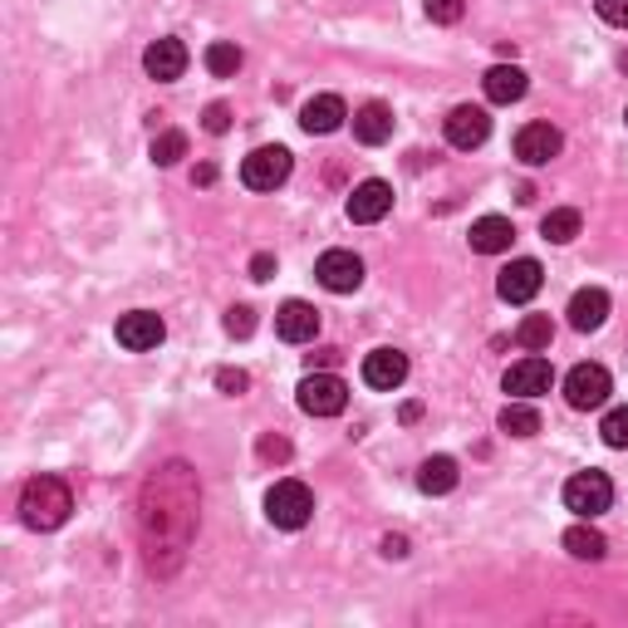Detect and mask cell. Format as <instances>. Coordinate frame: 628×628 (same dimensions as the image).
<instances>
[{
  "label": "cell",
  "instance_id": "6da1fadb",
  "mask_svg": "<svg viewBox=\"0 0 628 628\" xmlns=\"http://www.w3.org/2000/svg\"><path fill=\"white\" fill-rule=\"evenodd\" d=\"M69 511H75V491L59 476H35L20 491V520L30 530H59L69 520Z\"/></svg>",
  "mask_w": 628,
  "mask_h": 628
},
{
  "label": "cell",
  "instance_id": "7a4b0ae2",
  "mask_svg": "<svg viewBox=\"0 0 628 628\" xmlns=\"http://www.w3.org/2000/svg\"><path fill=\"white\" fill-rule=\"evenodd\" d=\"M310 516H314V496H310V486L305 481H276V486L266 491V520L270 526H280V530H300V526H310Z\"/></svg>",
  "mask_w": 628,
  "mask_h": 628
},
{
  "label": "cell",
  "instance_id": "3957f363",
  "mask_svg": "<svg viewBox=\"0 0 628 628\" xmlns=\"http://www.w3.org/2000/svg\"><path fill=\"white\" fill-rule=\"evenodd\" d=\"M300 413L310 417H339L344 407H349V389H344V379H334L329 369H310L305 379H300Z\"/></svg>",
  "mask_w": 628,
  "mask_h": 628
},
{
  "label": "cell",
  "instance_id": "277c9868",
  "mask_svg": "<svg viewBox=\"0 0 628 628\" xmlns=\"http://www.w3.org/2000/svg\"><path fill=\"white\" fill-rule=\"evenodd\" d=\"M614 506V481L604 471H574L564 481V511H574L580 520H594Z\"/></svg>",
  "mask_w": 628,
  "mask_h": 628
},
{
  "label": "cell",
  "instance_id": "5b68a950",
  "mask_svg": "<svg viewBox=\"0 0 628 628\" xmlns=\"http://www.w3.org/2000/svg\"><path fill=\"white\" fill-rule=\"evenodd\" d=\"M614 393V379L604 363H574L570 373H564V403L574 407V413H594V407H604Z\"/></svg>",
  "mask_w": 628,
  "mask_h": 628
},
{
  "label": "cell",
  "instance_id": "8992f818",
  "mask_svg": "<svg viewBox=\"0 0 628 628\" xmlns=\"http://www.w3.org/2000/svg\"><path fill=\"white\" fill-rule=\"evenodd\" d=\"M314 280H319L329 295H354L363 285V260L354 250H324L314 260Z\"/></svg>",
  "mask_w": 628,
  "mask_h": 628
},
{
  "label": "cell",
  "instance_id": "52a82bcc",
  "mask_svg": "<svg viewBox=\"0 0 628 628\" xmlns=\"http://www.w3.org/2000/svg\"><path fill=\"white\" fill-rule=\"evenodd\" d=\"M285 177H290V153L280 148H256L240 162V182L250 187V192H276V187H285Z\"/></svg>",
  "mask_w": 628,
  "mask_h": 628
},
{
  "label": "cell",
  "instance_id": "ba28073f",
  "mask_svg": "<svg viewBox=\"0 0 628 628\" xmlns=\"http://www.w3.org/2000/svg\"><path fill=\"white\" fill-rule=\"evenodd\" d=\"M540 285H546V270H540V260H530V256L511 260V266L496 276V295L506 300V305H530V300L540 295Z\"/></svg>",
  "mask_w": 628,
  "mask_h": 628
},
{
  "label": "cell",
  "instance_id": "9c48e42d",
  "mask_svg": "<svg viewBox=\"0 0 628 628\" xmlns=\"http://www.w3.org/2000/svg\"><path fill=\"white\" fill-rule=\"evenodd\" d=\"M349 222L354 226H373V222H383V216L393 212V187L389 182H379V177H369V182H359L349 192Z\"/></svg>",
  "mask_w": 628,
  "mask_h": 628
},
{
  "label": "cell",
  "instance_id": "30bf717a",
  "mask_svg": "<svg viewBox=\"0 0 628 628\" xmlns=\"http://www.w3.org/2000/svg\"><path fill=\"white\" fill-rule=\"evenodd\" d=\"M491 138V119H486V109H476V103H457L452 113H447V143L452 148H481V143Z\"/></svg>",
  "mask_w": 628,
  "mask_h": 628
},
{
  "label": "cell",
  "instance_id": "8fae6325",
  "mask_svg": "<svg viewBox=\"0 0 628 628\" xmlns=\"http://www.w3.org/2000/svg\"><path fill=\"white\" fill-rule=\"evenodd\" d=\"M560 148H564V138H560V128H554V123H526V128L516 133V157H520L526 167L554 162V157H560Z\"/></svg>",
  "mask_w": 628,
  "mask_h": 628
},
{
  "label": "cell",
  "instance_id": "7c38bea8",
  "mask_svg": "<svg viewBox=\"0 0 628 628\" xmlns=\"http://www.w3.org/2000/svg\"><path fill=\"white\" fill-rule=\"evenodd\" d=\"M119 344L123 349H133V354H148V349H157V344L167 339V324L157 319L153 310H133V314H123L119 319Z\"/></svg>",
  "mask_w": 628,
  "mask_h": 628
},
{
  "label": "cell",
  "instance_id": "4fadbf2b",
  "mask_svg": "<svg viewBox=\"0 0 628 628\" xmlns=\"http://www.w3.org/2000/svg\"><path fill=\"white\" fill-rule=\"evenodd\" d=\"M550 383H554V369H550V359H540V354H526L520 363L506 369L511 397H540V393H550Z\"/></svg>",
  "mask_w": 628,
  "mask_h": 628
},
{
  "label": "cell",
  "instance_id": "5bb4252c",
  "mask_svg": "<svg viewBox=\"0 0 628 628\" xmlns=\"http://www.w3.org/2000/svg\"><path fill=\"white\" fill-rule=\"evenodd\" d=\"M143 69H148V79H162V83H172V79H182L187 75V45L182 40H153L148 49H143Z\"/></svg>",
  "mask_w": 628,
  "mask_h": 628
},
{
  "label": "cell",
  "instance_id": "9a60e30c",
  "mask_svg": "<svg viewBox=\"0 0 628 628\" xmlns=\"http://www.w3.org/2000/svg\"><path fill=\"white\" fill-rule=\"evenodd\" d=\"M344 119H349V109H344L339 93H314L305 109H300V128H305L310 138H314V133H319V138H324V133H339Z\"/></svg>",
  "mask_w": 628,
  "mask_h": 628
},
{
  "label": "cell",
  "instance_id": "2e32d148",
  "mask_svg": "<svg viewBox=\"0 0 628 628\" xmlns=\"http://www.w3.org/2000/svg\"><path fill=\"white\" fill-rule=\"evenodd\" d=\"M276 334L285 344H310L314 334H319V310L305 305V300H285V305L276 310Z\"/></svg>",
  "mask_w": 628,
  "mask_h": 628
},
{
  "label": "cell",
  "instance_id": "e0dca14e",
  "mask_svg": "<svg viewBox=\"0 0 628 628\" xmlns=\"http://www.w3.org/2000/svg\"><path fill=\"white\" fill-rule=\"evenodd\" d=\"M403 379H407V354H397V349H373L369 359H363V383H369V389L393 393V389H403Z\"/></svg>",
  "mask_w": 628,
  "mask_h": 628
},
{
  "label": "cell",
  "instance_id": "ac0fdd59",
  "mask_svg": "<svg viewBox=\"0 0 628 628\" xmlns=\"http://www.w3.org/2000/svg\"><path fill=\"white\" fill-rule=\"evenodd\" d=\"M354 138L363 143V148H379V143L393 138V109L389 103H363L359 113H354Z\"/></svg>",
  "mask_w": 628,
  "mask_h": 628
},
{
  "label": "cell",
  "instance_id": "d6986e66",
  "mask_svg": "<svg viewBox=\"0 0 628 628\" xmlns=\"http://www.w3.org/2000/svg\"><path fill=\"white\" fill-rule=\"evenodd\" d=\"M467 240L476 256H501V250H511V240H516V226H511L506 216H481V222H471Z\"/></svg>",
  "mask_w": 628,
  "mask_h": 628
},
{
  "label": "cell",
  "instance_id": "ffe728a7",
  "mask_svg": "<svg viewBox=\"0 0 628 628\" xmlns=\"http://www.w3.org/2000/svg\"><path fill=\"white\" fill-rule=\"evenodd\" d=\"M481 89H486V99L491 103H516V99H526V69H516V65H491L486 69V79H481Z\"/></svg>",
  "mask_w": 628,
  "mask_h": 628
},
{
  "label": "cell",
  "instance_id": "44dd1931",
  "mask_svg": "<svg viewBox=\"0 0 628 628\" xmlns=\"http://www.w3.org/2000/svg\"><path fill=\"white\" fill-rule=\"evenodd\" d=\"M609 319V295H604L599 285H590V290H580V295L570 300V324L580 334H590V329H599V324Z\"/></svg>",
  "mask_w": 628,
  "mask_h": 628
},
{
  "label": "cell",
  "instance_id": "7402d4cb",
  "mask_svg": "<svg viewBox=\"0 0 628 628\" xmlns=\"http://www.w3.org/2000/svg\"><path fill=\"white\" fill-rule=\"evenodd\" d=\"M417 491H423V496H447V491H457L452 457H427L423 471H417Z\"/></svg>",
  "mask_w": 628,
  "mask_h": 628
},
{
  "label": "cell",
  "instance_id": "603a6c76",
  "mask_svg": "<svg viewBox=\"0 0 628 628\" xmlns=\"http://www.w3.org/2000/svg\"><path fill=\"white\" fill-rule=\"evenodd\" d=\"M564 550L574 554V560H604V550H609V540L599 536V530L590 526V520H580V526L564 530Z\"/></svg>",
  "mask_w": 628,
  "mask_h": 628
},
{
  "label": "cell",
  "instance_id": "cb8c5ba5",
  "mask_svg": "<svg viewBox=\"0 0 628 628\" xmlns=\"http://www.w3.org/2000/svg\"><path fill=\"white\" fill-rule=\"evenodd\" d=\"M501 433H511V437H536L540 433V413L530 407V397H516V403L501 407Z\"/></svg>",
  "mask_w": 628,
  "mask_h": 628
},
{
  "label": "cell",
  "instance_id": "d4e9b609",
  "mask_svg": "<svg viewBox=\"0 0 628 628\" xmlns=\"http://www.w3.org/2000/svg\"><path fill=\"white\" fill-rule=\"evenodd\" d=\"M550 339H554L550 314H526V319L516 324V344H520L526 354H546V349H550Z\"/></svg>",
  "mask_w": 628,
  "mask_h": 628
},
{
  "label": "cell",
  "instance_id": "484cf974",
  "mask_svg": "<svg viewBox=\"0 0 628 628\" xmlns=\"http://www.w3.org/2000/svg\"><path fill=\"white\" fill-rule=\"evenodd\" d=\"M580 226H584V216L574 212V206H554L546 222H540V236L554 240V246H570V240L580 236Z\"/></svg>",
  "mask_w": 628,
  "mask_h": 628
},
{
  "label": "cell",
  "instance_id": "4316f807",
  "mask_svg": "<svg viewBox=\"0 0 628 628\" xmlns=\"http://www.w3.org/2000/svg\"><path fill=\"white\" fill-rule=\"evenodd\" d=\"M240 65H246V55H240L232 40H216V45H206V69H212L216 79H232Z\"/></svg>",
  "mask_w": 628,
  "mask_h": 628
},
{
  "label": "cell",
  "instance_id": "83f0119b",
  "mask_svg": "<svg viewBox=\"0 0 628 628\" xmlns=\"http://www.w3.org/2000/svg\"><path fill=\"white\" fill-rule=\"evenodd\" d=\"M148 157H153L157 167H172V162H182V157H187V133H177V128L157 133V138H153V148H148Z\"/></svg>",
  "mask_w": 628,
  "mask_h": 628
},
{
  "label": "cell",
  "instance_id": "f1b7e54d",
  "mask_svg": "<svg viewBox=\"0 0 628 628\" xmlns=\"http://www.w3.org/2000/svg\"><path fill=\"white\" fill-rule=\"evenodd\" d=\"M599 437L609 447H628V407H609V413H604V423H599Z\"/></svg>",
  "mask_w": 628,
  "mask_h": 628
},
{
  "label": "cell",
  "instance_id": "f546056e",
  "mask_svg": "<svg viewBox=\"0 0 628 628\" xmlns=\"http://www.w3.org/2000/svg\"><path fill=\"white\" fill-rule=\"evenodd\" d=\"M250 329H256V310H250V305H232V310H226V334H232V339H246Z\"/></svg>",
  "mask_w": 628,
  "mask_h": 628
},
{
  "label": "cell",
  "instance_id": "4dcf8cb0",
  "mask_svg": "<svg viewBox=\"0 0 628 628\" xmlns=\"http://www.w3.org/2000/svg\"><path fill=\"white\" fill-rule=\"evenodd\" d=\"M462 0H427V20H437V25H457L462 20Z\"/></svg>",
  "mask_w": 628,
  "mask_h": 628
},
{
  "label": "cell",
  "instance_id": "1f68e13d",
  "mask_svg": "<svg viewBox=\"0 0 628 628\" xmlns=\"http://www.w3.org/2000/svg\"><path fill=\"white\" fill-rule=\"evenodd\" d=\"M202 128L222 138V133L232 128V109H226V103H206V113H202Z\"/></svg>",
  "mask_w": 628,
  "mask_h": 628
},
{
  "label": "cell",
  "instance_id": "d6a6232c",
  "mask_svg": "<svg viewBox=\"0 0 628 628\" xmlns=\"http://www.w3.org/2000/svg\"><path fill=\"white\" fill-rule=\"evenodd\" d=\"M594 10H599L604 25H619L628 30V0H594Z\"/></svg>",
  "mask_w": 628,
  "mask_h": 628
},
{
  "label": "cell",
  "instance_id": "836d02e7",
  "mask_svg": "<svg viewBox=\"0 0 628 628\" xmlns=\"http://www.w3.org/2000/svg\"><path fill=\"white\" fill-rule=\"evenodd\" d=\"M216 389H222L226 397H240V393L250 389V379L240 369H222V373H216Z\"/></svg>",
  "mask_w": 628,
  "mask_h": 628
},
{
  "label": "cell",
  "instance_id": "e575fe53",
  "mask_svg": "<svg viewBox=\"0 0 628 628\" xmlns=\"http://www.w3.org/2000/svg\"><path fill=\"white\" fill-rule=\"evenodd\" d=\"M260 457H266V462H285L290 442H285V437H260Z\"/></svg>",
  "mask_w": 628,
  "mask_h": 628
},
{
  "label": "cell",
  "instance_id": "d590c367",
  "mask_svg": "<svg viewBox=\"0 0 628 628\" xmlns=\"http://www.w3.org/2000/svg\"><path fill=\"white\" fill-rule=\"evenodd\" d=\"M250 276H256V280H270V276H276V256H266V250H260V256L250 260Z\"/></svg>",
  "mask_w": 628,
  "mask_h": 628
},
{
  "label": "cell",
  "instance_id": "8d00e7d4",
  "mask_svg": "<svg viewBox=\"0 0 628 628\" xmlns=\"http://www.w3.org/2000/svg\"><path fill=\"white\" fill-rule=\"evenodd\" d=\"M339 359H344L339 349H314V354H310V369H334Z\"/></svg>",
  "mask_w": 628,
  "mask_h": 628
},
{
  "label": "cell",
  "instance_id": "74e56055",
  "mask_svg": "<svg viewBox=\"0 0 628 628\" xmlns=\"http://www.w3.org/2000/svg\"><path fill=\"white\" fill-rule=\"evenodd\" d=\"M383 554H389V560H403V554H407V540H403V536H383Z\"/></svg>",
  "mask_w": 628,
  "mask_h": 628
},
{
  "label": "cell",
  "instance_id": "f35d334b",
  "mask_svg": "<svg viewBox=\"0 0 628 628\" xmlns=\"http://www.w3.org/2000/svg\"><path fill=\"white\" fill-rule=\"evenodd\" d=\"M192 182L212 187V182H216V167H212V162H202V167H197V172H192Z\"/></svg>",
  "mask_w": 628,
  "mask_h": 628
},
{
  "label": "cell",
  "instance_id": "ab89813d",
  "mask_svg": "<svg viewBox=\"0 0 628 628\" xmlns=\"http://www.w3.org/2000/svg\"><path fill=\"white\" fill-rule=\"evenodd\" d=\"M624 69H628V55H624Z\"/></svg>",
  "mask_w": 628,
  "mask_h": 628
},
{
  "label": "cell",
  "instance_id": "60d3db41",
  "mask_svg": "<svg viewBox=\"0 0 628 628\" xmlns=\"http://www.w3.org/2000/svg\"><path fill=\"white\" fill-rule=\"evenodd\" d=\"M624 119H628V113H624Z\"/></svg>",
  "mask_w": 628,
  "mask_h": 628
}]
</instances>
